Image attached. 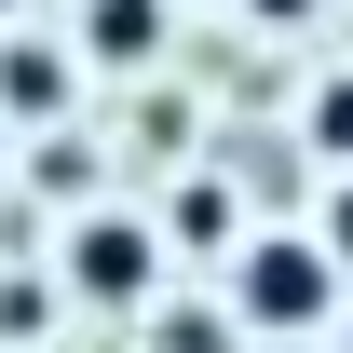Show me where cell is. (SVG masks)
<instances>
[{"mask_svg":"<svg viewBox=\"0 0 353 353\" xmlns=\"http://www.w3.org/2000/svg\"><path fill=\"white\" fill-rule=\"evenodd\" d=\"M0 14H14V0H0Z\"/></svg>","mask_w":353,"mask_h":353,"instance_id":"obj_11","label":"cell"},{"mask_svg":"<svg viewBox=\"0 0 353 353\" xmlns=\"http://www.w3.org/2000/svg\"><path fill=\"white\" fill-rule=\"evenodd\" d=\"M312 245H326V259L353 272V176H340V204H326V231H312Z\"/></svg>","mask_w":353,"mask_h":353,"instance_id":"obj_8","label":"cell"},{"mask_svg":"<svg viewBox=\"0 0 353 353\" xmlns=\"http://www.w3.org/2000/svg\"><path fill=\"white\" fill-rule=\"evenodd\" d=\"M231 312H245L259 340H312V326L340 312V259H326L312 231H259V245H231Z\"/></svg>","mask_w":353,"mask_h":353,"instance_id":"obj_1","label":"cell"},{"mask_svg":"<svg viewBox=\"0 0 353 353\" xmlns=\"http://www.w3.org/2000/svg\"><path fill=\"white\" fill-rule=\"evenodd\" d=\"M68 95H82V68L54 41H0V123H54Z\"/></svg>","mask_w":353,"mask_h":353,"instance_id":"obj_3","label":"cell"},{"mask_svg":"<svg viewBox=\"0 0 353 353\" xmlns=\"http://www.w3.org/2000/svg\"><path fill=\"white\" fill-rule=\"evenodd\" d=\"M163 353H231V326H218V312H176V326H163Z\"/></svg>","mask_w":353,"mask_h":353,"instance_id":"obj_7","label":"cell"},{"mask_svg":"<svg viewBox=\"0 0 353 353\" xmlns=\"http://www.w3.org/2000/svg\"><path fill=\"white\" fill-rule=\"evenodd\" d=\"M82 54L95 68H150L163 54V0H82Z\"/></svg>","mask_w":353,"mask_h":353,"instance_id":"obj_4","label":"cell"},{"mask_svg":"<svg viewBox=\"0 0 353 353\" xmlns=\"http://www.w3.org/2000/svg\"><path fill=\"white\" fill-rule=\"evenodd\" d=\"M176 245H231V190H218V176H190V190H176Z\"/></svg>","mask_w":353,"mask_h":353,"instance_id":"obj_5","label":"cell"},{"mask_svg":"<svg viewBox=\"0 0 353 353\" xmlns=\"http://www.w3.org/2000/svg\"><path fill=\"white\" fill-rule=\"evenodd\" d=\"M150 285H163V231H150V218H82V231H68V299L136 312Z\"/></svg>","mask_w":353,"mask_h":353,"instance_id":"obj_2","label":"cell"},{"mask_svg":"<svg viewBox=\"0 0 353 353\" xmlns=\"http://www.w3.org/2000/svg\"><path fill=\"white\" fill-rule=\"evenodd\" d=\"M340 353H353V326H340Z\"/></svg>","mask_w":353,"mask_h":353,"instance_id":"obj_10","label":"cell"},{"mask_svg":"<svg viewBox=\"0 0 353 353\" xmlns=\"http://www.w3.org/2000/svg\"><path fill=\"white\" fill-rule=\"evenodd\" d=\"M312 150H326V163H353V68L312 95Z\"/></svg>","mask_w":353,"mask_h":353,"instance_id":"obj_6","label":"cell"},{"mask_svg":"<svg viewBox=\"0 0 353 353\" xmlns=\"http://www.w3.org/2000/svg\"><path fill=\"white\" fill-rule=\"evenodd\" d=\"M245 14H259V28H312L326 0H245Z\"/></svg>","mask_w":353,"mask_h":353,"instance_id":"obj_9","label":"cell"}]
</instances>
